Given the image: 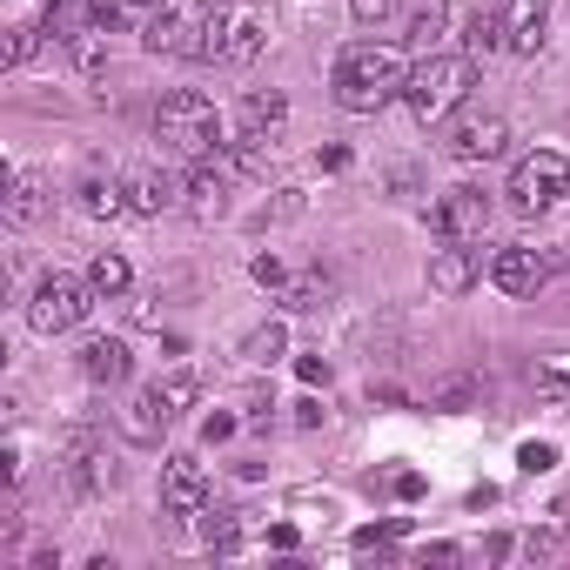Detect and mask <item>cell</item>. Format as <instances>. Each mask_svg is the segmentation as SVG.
Masks as SVG:
<instances>
[{
	"label": "cell",
	"mask_w": 570,
	"mask_h": 570,
	"mask_svg": "<svg viewBox=\"0 0 570 570\" xmlns=\"http://www.w3.org/2000/svg\"><path fill=\"white\" fill-rule=\"evenodd\" d=\"M403 88H410V68H403L396 48H383V41L343 48V61H336V101H343L350 115H376V108H390Z\"/></svg>",
	"instance_id": "cell-1"
},
{
	"label": "cell",
	"mask_w": 570,
	"mask_h": 570,
	"mask_svg": "<svg viewBox=\"0 0 570 570\" xmlns=\"http://www.w3.org/2000/svg\"><path fill=\"white\" fill-rule=\"evenodd\" d=\"M470 88H476V61H470V55H430V61H416V68H410L403 101H410V115L430 128V121H443L450 108H463V101H470Z\"/></svg>",
	"instance_id": "cell-2"
},
{
	"label": "cell",
	"mask_w": 570,
	"mask_h": 570,
	"mask_svg": "<svg viewBox=\"0 0 570 570\" xmlns=\"http://www.w3.org/2000/svg\"><path fill=\"white\" fill-rule=\"evenodd\" d=\"M155 141H161L168 155H181V161L215 155V141H222V115H215V101L195 95V88H175V95L155 108Z\"/></svg>",
	"instance_id": "cell-3"
},
{
	"label": "cell",
	"mask_w": 570,
	"mask_h": 570,
	"mask_svg": "<svg viewBox=\"0 0 570 570\" xmlns=\"http://www.w3.org/2000/svg\"><path fill=\"white\" fill-rule=\"evenodd\" d=\"M510 208H523V215H550L563 195H570V161L557 155V148H537V155H523L517 168H510Z\"/></svg>",
	"instance_id": "cell-4"
},
{
	"label": "cell",
	"mask_w": 570,
	"mask_h": 570,
	"mask_svg": "<svg viewBox=\"0 0 570 570\" xmlns=\"http://www.w3.org/2000/svg\"><path fill=\"white\" fill-rule=\"evenodd\" d=\"M88 309H95V282H81V275H48L41 289H35V303H28V323H35L41 336H61V330H81Z\"/></svg>",
	"instance_id": "cell-5"
},
{
	"label": "cell",
	"mask_w": 570,
	"mask_h": 570,
	"mask_svg": "<svg viewBox=\"0 0 570 570\" xmlns=\"http://www.w3.org/2000/svg\"><path fill=\"white\" fill-rule=\"evenodd\" d=\"M155 55H175V61H202L208 55V14H195V8H161L155 21H148V35H141Z\"/></svg>",
	"instance_id": "cell-6"
},
{
	"label": "cell",
	"mask_w": 570,
	"mask_h": 570,
	"mask_svg": "<svg viewBox=\"0 0 570 570\" xmlns=\"http://www.w3.org/2000/svg\"><path fill=\"white\" fill-rule=\"evenodd\" d=\"M255 55H262V21H255L248 8L208 14V55H202V61H228V68H242V61H255Z\"/></svg>",
	"instance_id": "cell-7"
},
{
	"label": "cell",
	"mask_w": 570,
	"mask_h": 570,
	"mask_svg": "<svg viewBox=\"0 0 570 570\" xmlns=\"http://www.w3.org/2000/svg\"><path fill=\"white\" fill-rule=\"evenodd\" d=\"M436 235H443V242H483V235H490V195L450 188V195L436 202Z\"/></svg>",
	"instance_id": "cell-8"
},
{
	"label": "cell",
	"mask_w": 570,
	"mask_h": 570,
	"mask_svg": "<svg viewBox=\"0 0 570 570\" xmlns=\"http://www.w3.org/2000/svg\"><path fill=\"white\" fill-rule=\"evenodd\" d=\"M443 148H450L456 161H490V155L510 148V121H503V115H463Z\"/></svg>",
	"instance_id": "cell-9"
},
{
	"label": "cell",
	"mask_w": 570,
	"mask_h": 570,
	"mask_svg": "<svg viewBox=\"0 0 570 570\" xmlns=\"http://www.w3.org/2000/svg\"><path fill=\"white\" fill-rule=\"evenodd\" d=\"M543 275H550V262H543L537 248H497V255H490V282H497L503 296H537Z\"/></svg>",
	"instance_id": "cell-10"
},
{
	"label": "cell",
	"mask_w": 570,
	"mask_h": 570,
	"mask_svg": "<svg viewBox=\"0 0 570 570\" xmlns=\"http://www.w3.org/2000/svg\"><path fill=\"white\" fill-rule=\"evenodd\" d=\"M497 21H503V48L510 55H537L543 48V21H550V0H503Z\"/></svg>",
	"instance_id": "cell-11"
},
{
	"label": "cell",
	"mask_w": 570,
	"mask_h": 570,
	"mask_svg": "<svg viewBox=\"0 0 570 570\" xmlns=\"http://www.w3.org/2000/svg\"><path fill=\"white\" fill-rule=\"evenodd\" d=\"M161 503H168L175 517H195V510L208 503V476H202L195 456H168V470H161Z\"/></svg>",
	"instance_id": "cell-12"
},
{
	"label": "cell",
	"mask_w": 570,
	"mask_h": 570,
	"mask_svg": "<svg viewBox=\"0 0 570 570\" xmlns=\"http://www.w3.org/2000/svg\"><path fill=\"white\" fill-rule=\"evenodd\" d=\"M483 275V262H476V248H463V242H450V248H436V262H430V282L443 296H463L470 282Z\"/></svg>",
	"instance_id": "cell-13"
},
{
	"label": "cell",
	"mask_w": 570,
	"mask_h": 570,
	"mask_svg": "<svg viewBox=\"0 0 570 570\" xmlns=\"http://www.w3.org/2000/svg\"><path fill=\"white\" fill-rule=\"evenodd\" d=\"M175 175H161V168H141L135 181H128V208L135 215H161V208H175Z\"/></svg>",
	"instance_id": "cell-14"
},
{
	"label": "cell",
	"mask_w": 570,
	"mask_h": 570,
	"mask_svg": "<svg viewBox=\"0 0 570 570\" xmlns=\"http://www.w3.org/2000/svg\"><path fill=\"white\" fill-rule=\"evenodd\" d=\"M41 208H48V181H41L35 168H14V181H8V222L28 228Z\"/></svg>",
	"instance_id": "cell-15"
},
{
	"label": "cell",
	"mask_w": 570,
	"mask_h": 570,
	"mask_svg": "<svg viewBox=\"0 0 570 570\" xmlns=\"http://www.w3.org/2000/svg\"><path fill=\"white\" fill-rule=\"evenodd\" d=\"M161 423H168V403H161V390L135 396V403H128V416H121V430H128L135 443H155V436H161Z\"/></svg>",
	"instance_id": "cell-16"
},
{
	"label": "cell",
	"mask_w": 570,
	"mask_h": 570,
	"mask_svg": "<svg viewBox=\"0 0 570 570\" xmlns=\"http://www.w3.org/2000/svg\"><path fill=\"white\" fill-rule=\"evenodd\" d=\"M81 208H88L95 222H115V215H128V188H121V181L88 175V181H81Z\"/></svg>",
	"instance_id": "cell-17"
},
{
	"label": "cell",
	"mask_w": 570,
	"mask_h": 570,
	"mask_svg": "<svg viewBox=\"0 0 570 570\" xmlns=\"http://www.w3.org/2000/svg\"><path fill=\"white\" fill-rule=\"evenodd\" d=\"M81 370H88L95 383H128V350L101 336V343H88V350H81Z\"/></svg>",
	"instance_id": "cell-18"
},
{
	"label": "cell",
	"mask_w": 570,
	"mask_h": 570,
	"mask_svg": "<svg viewBox=\"0 0 570 570\" xmlns=\"http://www.w3.org/2000/svg\"><path fill=\"white\" fill-rule=\"evenodd\" d=\"M282 115H289V101H282L275 88L268 95H248L242 101V135H268V128H282Z\"/></svg>",
	"instance_id": "cell-19"
},
{
	"label": "cell",
	"mask_w": 570,
	"mask_h": 570,
	"mask_svg": "<svg viewBox=\"0 0 570 570\" xmlns=\"http://www.w3.org/2000/svg\"><path fill=\"white\" fill-rule=\"evenodd\" d=\"M443 28H450V8H443V0H416V14H410V41H416V48H436V41H443Z\"/></svg>",
	"instance_id": "cell-20"
},
{
	"label": "cell",
	"mask_w": 570,
	"mask_h": 570,
	"mask_svg": "<svg viewBox=\"0 0 570 570\" xmlns=\"http://www.w3.org/2000/svg\"><path fill=\"white\" fill-rule=\"evenodd\" d=\"M530 383H537V396H550V403H563V396H570V356H537V370H530Z\"/></svg>",
	"instance_id": "cell-21"
},
{
	"label": "cell",
	"mask_w": 570,
	"mask_h": 570,
	"mask_svg": "<svg viewBox=\"0 0 570 570\" xmlns=\"http://www.w3.org/2000/svg\"><path fill=\"white\" fill-rule=\"evenodd\" d=\"M88 282H95V296H121V289H128V262H121V255H95Z\"/></svg>",
	"instance_id": "cell-22"
},
{
	"label": "cell",
	"mask_w": 570,
	"mask_h": 570,
	"mask_svg": "<svg viewBox=\"0 0 570 570\" xmlns=\"http://www.w3.org/2000/svg\"><path fill=\"white\" fill-rule=\"evenodd\" d=\"M463 41H470V55H490V48H503V21L476 8V14H470V35H463Z\"/></svg>",
	"instance_id": "cell-23"
},
{
	"label": "cell",
	"mask_w": 570,
	"mask_h": 570,
	"mask_svg": "<svg viewBox=\"0 0 570 570\" xmlns=\"http://www.w3.org/2000/svg\"><path fill=\"white\" fill-rule=\"evenodd\" d=\"M242 356H248V363H275V356H282V323H262V330L242 343Z\"/></svg>",
	"instance_id": "cell-24"
},
{
	"label": "cell",
	"mask_w": 570,
	"mask_h": 570,
	"mask_svg": "<svg viewBox=\"0 0 570 570\" xmlns=\"http://www.w3.org/2000/svg\"><path fill=\"white\" fill-rule=\"evenodd\" d=\"M188 195H195V215H202V222H208V215H215V208H222V175H215V168H202V175H195V188H188Z\"/></svg>",
	"instance_id": "cell-25"
},
{
	"label": "cell",
	"mask_w": 570,
	"mask_h": 570,
	"mask_svg": "<svg viewBox=\"0 0 570 570\" xmlns=\"http://www.w3.org/2000/svg\"><path fill=\"white\" fill-rule=\"evenodd\" d=\"M410 530V517H390V523H376V530H356V550H383V543H396Z\"/></svg>",
	"instance_id": "cell-26"
},
{
	"label": "cell",
	"mask_w": 570,
	"mask_h": 570,
	"mask_svg": "<svg viewBox=\"0 0 570 570\" xmlns=\"http://www.w3.org/2000/svg\"><path fill=\"white\" fill-rule=\"evenodd\" d=\"M161 8H168V0H108V14H115V21H155Z\"/></svg>",
	"instance_id": "cell-27"
},
{
	"label": "cell",
	"mask_w": 570,
	"mask_h": 570,
	"mask_svg": "<svg viewBox=\"0 0 570 570\" xmlns=\"http://www.w3.org/2000/svg\"><path fill=\"white\" fill-rule=\"evenodd\" d=\"M35 55V28H8V48H0V61H8V68H21Z\"/></svg>",
	"instance_id": "cell-28"
},
{
	"label": "cell",
	"mask_w": 570,
	"mask_h": 570,
	"mask_svg": "<svg viewBox=\"0 0 570 570\" xmlns=\"http://www.w3.org/2000/svg\"><path fill=\"white\" fill-rule=\"evenodd\" d=\"M161 403H168V416L188 410V403H195V376H168V383H161Z\"/></svg>",
	"instance_id": "cell-29"
},
{
	"label": "cell",
	"mask_w": 570,
	"mask_h": 570,
	"mask_svg": "<svg viewBox=\"0 0 570 570\" xmlns=\"http://www.w3.org/2000/svg\"><path fill=\"white\" fill-rule=\"evenodd\" d=\"M208 543H215V550H235V543H242V523H235V517L208 523Z\"/></svg>",
	"instance_id": "cell-30"
},
{
	"label": "cell",
	"mask_w": 570,
	"mask_h": 570,
	"mask_svg": "<svg viewBox=\"0 0 570 570\" xmlns=\"http://www.w3.org/2000/svg\"><path fill=\"white\" fill-rule=\"evenodd\" d=\"M316 303H323V282H316V275L289 289V309H316Z\"/></svg>",
	"instance_id": "cell-31"
},
{
	"label": "cell",
	"mask_w": 570,
	"mask_h": 570,
	"mask_svg": "<svg viewBox=\"0 0 570 570\" xmlns=\"http://www.w3.org/2000/svg\"><path fill=\"white\" fill-rule=\"evenodd\" d=\"M255 282H262V289H282V262L275 255H255Z\"/></svg>",
	"instance_id": "cell-32"
},
{
	"label": "cell",
	"mask_w": 570,
	"mask_h": 570,
	"mask_svg": "<svg viewBox=\"0 0 570 570\" xmlns=\"http://www.w3.org/2000/svg\"><path fill=\"white\" fill-rule=\"evenodd\" d=\"M396 0H356V21H390Z\"/></svg>",
	"instance_id": "cell-33"
},
{
	"label": "cell",
	"mask_w": 570,
	"mask_h": 570,
	"mask_svg": "<svg viewBox=\"0 0 570 570\" xmlns=\"http://www.w3.org/2000/svg\"><path fill=\"white\" fill-rule=\"evenodd\" d=\"M550 463H557V450H550V443H530V450H523V470H550Z\"/></svg>",
	"instance_id": "cell-34"
},
{
	"label": "cell",
	"mask_w": 570,
	"mask_h": 570,
	"mask_svg": "<svg viewBox=\"0 0 570 570\" xmlns=\"http://www.w3.org/2000/svg\"><path fill=\"white\" fill-rule=\"evenodd\" d=\"M202 436H208V443H222V436H235V416H208V423H202Z\"/></svg>",
	"instance_id": "cell-35"
}]
</instances>
